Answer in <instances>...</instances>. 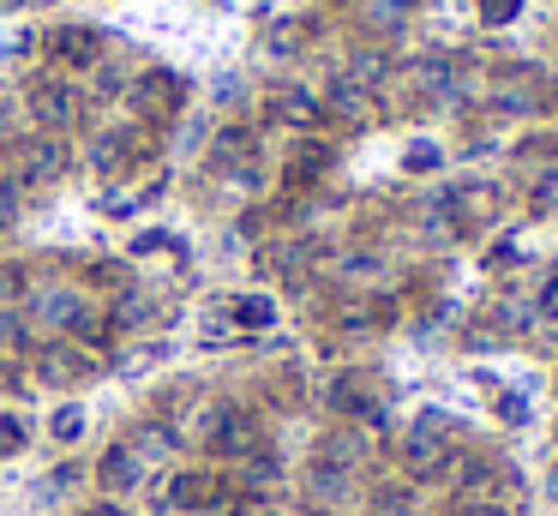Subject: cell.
<instances>
[{
    "label": "cell",
    "mask_w": 558,
    "mask_h": 516,
    "mask_svg": "<svg viewBox=\"0 0 558 516\" xmlns=\"http://www.w3.org/2000/svg\"><path fill=\"white\" fill-rule=\"evenodd\" d=\"M522 12V0H481V19L486 24H510Z\"/></svg>",
    "instance_id": "obj_25"
},
{
    "label": "cell",
    "mask_w": 558,
    "mask_h": 516,
    "mask_svg": "<svg viewBox=\"0 0 558 516\" xmlns=\"http://www.w3.org/2000/svg\"><path fill=\"white\" fill-rule=\"evenodd\" d=\"M234 324H241V331H270V324H277V307H270L265 295H246V300H234Z\"/></svg>",
    "instance_id": "obj_19"
},
{
    "label": "cell",
    "mask_w": 558,
    "mask_h": 516,
    "mask_svg": "<svg viewBox=\"0 0 558 516\" xmlns=\"http://www.w3.org/2000/svg\"><path fill=\"white\" fill-rule=\"evenodd\" d=\"M409 168H414V175L438 168V144H409Z\"/></svg>",
    "instance_id": "obj_28"
},
{
    "label": "cell",
    "mask_w": 558,
    "mask_h": 516,
    "mask_svg": "<svg viewBox=\"0 0 558 516\" xmlns=\"http://www.w3.org/2000/svg\"><path fill=\"white\" fill-rule=\"evenodd\" d=\"M13 139V103H7V96H0V144Z\"/></svg>",
    "instance_id": "obj_35"
},
{
    "label": "cell",
    "mask_w": 558,
    "mask_h": 516,
    "mask_svg": "<svg viewBox=\"0 0 558 516\" xmlns=\"http://www.w3.org/2000/svg\"><path fill=\"white\" fill-rule=\"evenodd\" d=\"M85 516H133V511H126V504H114V499H97Z\"/></svg>",
    "instance_id": "obj_33"
},
{
    "label": "cell",
    "mask_w": 558,
    "mask_h": 516,
    "mask_svg": "<svg viewBox=\"0 0 558 516\" xmlns=\"http://www.w3.org/2000/svg\"><path fill=\"white\" fill-rule=\"evenodd\" d=\"M546 103H558V72H553V79H546Z\"/></svg>",
    "instance_id": "obj_37"
},
{
    "label": "cell",
    "mask_w": 558,
    "mask_h": 516,
    "mask_svg": "<svg viewBox=\"0 0 558 516\" xmlns=\"http://www.w3.org/2000/svg\"><path fill=\"white\" fill-rule=\"evenodd\" d=\"M7 384H13V360L0 355V391H7Z\"/></svg>",
    "instance_id": "obj_36"
},
{
    "label": "cell",
    "mask_w": 558,
    "mask_h": 516,
    "mask_svg": "<svg viewBox=\"0 0 558 516\" xmlns=\"http://www.w3.org/2000/svg\"><path fill=\"white\" fill-rule=\"evenodd\" d=\"M373 516H421V504H414V492L402 487V480H385V487L373 492Z\"/></svg>",
    "instance_id": "obj_18"
},
{
    "label": "cell",
    "mask_w": 558,
    "mask_h": 516,
    "mask_svg": "<svg viewBox=\"0 0 558 516\" xmlns=\"http://www.w3.org/2000/svg\"><path fill=\"white\" fill-rule=\"evenodd\" d=\"M31 115H37L43 132H66V127H78V115H85V96H78L66 79H43V84H31Z\"/></svg>",
    "instance_id": "obj_3"
},
{
    "label": "cell",
    "mask_w": 558,
    "mask_h": 516,
    "mask_svg": "<svg viewBox=\"0 0 558 516\" xmlns=\"http://www.w3.org/2000/svg\"><path fill=\"white\" fill-rule=\"evenodd\" d=\"M49 55L61 67H102V36L85 31V24H66V31L49 36Z\"/></svg>",
    "instance_id": "obj_7"
},
{
    "label": "cell",
    "mask_w": 558,
    "mask_h": 516,
    "mask_svg": "<svg viewBox=\"0 0 558 516\" xmlns=\"http://www.w3.org/2000/svg\"><path fill=\"white\" fill-rule=\"evenodd\" d=\"M498 415H505V420H522V415H529V403H522V396H505V403H498Z\"/></svg>",
    "instance_id": "obj_34"
},
{
    "label": "cell",
    "mask_w": 558,
    "mask_h": 516,
    "mask_svg": "<svg viewBox=\"0 0 558 516\" xmlns=\"http://www.w3.org/2000/svg\"><path fill=\"white\" fill-rule=\"evenodd\" d=\"M145 504H150V511H174V487H169V475H150V480H145Z\"/></svg>",
    "instance_id": "obj_24"
},
{
    "label": "cell",
    "mask_w": 558,
    "mask_h": 516,
    "mask_svg": "<svg viewBox=\"0 0 558 516\" xmlns=\"http://www.w3.org/2000/svg\"><path fill=\"white\" fill-rule=\"evenodd\" d=\"M541 307H546V312H553V319H558V271L546 276V288H541Z\"/></svg>",
    "instance_id": "obj_32"
},
{
    "label": "cell",
    "mask_w": 558,
    "mask_h": 516,
    "mask_svg": "<svg viewBox=\"0 0 558 516\" xmlns=\"http://www.w3.org/2000/svg\"><path fill=\"white\" fill-rule=\"evenodd\" d=\"M0 336H7V343H25V319H19V312H7V319H0Z\"/></svg>",
    "instance_id": "obj_30"
},
{
    "label": "cell",
    "mask_w": 558,
    "mask_h": 516,
    "mask_svg": "<svg viewBox=\"0 0 558 516\" xmlns=\"http://www.w3.org/2000/svg\"><path fill=\"white\" fill-rule=\"evenodd\" d=\"M49 439H54V444H78V439H85V408H78V403L54 408V420H49Z\"/></svg>",
    "instance_id": "obj_20"
},
{
    "label": "cell",
    "mask_w": 558,
    "mask_h": 516,
    "mask_svg": "<svg viewBox=\"0 0 558 516\" xmlns=\"http://www.w3.org/2000/svg\"><path fill=\"white\" fill-rule=\"evenodd\" d=\"M265 516H301V511H265Z\"/></svg>",
    "instance_id": "obj_40"
},
{
    "label": "cell",
    "mask_w": 558,
    "mask_h": 516,
    "mask_svg": "<svg viewBox=\"0 0 558 516\" xmlns=\"http://www.w3.org/2000/svg\"><path fill=\"white\" fill-rule=\"evenodd\" d=\"M126 444H133L138 463L150 468V463H169V456L181 451V432H174L169 420H150V427H133V439H126Z\"/></svg>",
    "instance_id": "obj_11"
},
{
    "label": "cell",
    "mask_w": 558,
    "mask_h": 516,
    "mask_svg": "<svg viewBox=\"0 0 558 516\" xmlns=\"http://www.w3.org/2000/svg\"><path fill=\"white\" fill-rule=\"evenodd\" d=\"M234 468H241V475H234V480H241V504L246 499H270V492L282 487V463L270 451H253L246 463H234Z\"/></svg>",
    "instance_id": "obj_10"
},
{
    "label": "cell",
    "mask_w": 558,
    "mask_h": 516,
    "mask_svg": "<svg viewBox=\"0 0 558 516\" xmlns=\"http://www.w3.org/2000/svg\"><path fill=\"white\" fill-rule=\"evenodd\" d=\"M318 168H325V151H318V144H306V151L294 156V180H313Z\"/></svg>",
    "instance_id": "obj_26"
},
{
    "label": "cell",
    "mask_w": 558,
    "mask_h": 516,
    "mask_svg": "<svg viewBox=\"0 0 558 516\" xmlns=\"http://www.w3.org/2000/svg\"><path fill=\"white\" fill-rule=\"evenodd\" d=\"M546 492H553V504H558V468H553V475H546Z\"/></svg>",
    "instance_id": "obj_39"
},
{
    "label": "cell",
    "mask_w": 558,
    "mask_h": 516,
    "mask_svg": "<svg viewBox=\"0 0 558 516\" xmlns=\"http://www.w3.org/2000/svg\"><path fill=\"white\" fill-rule=\"evenodd\" d=\"M97 480H102V492H109V499H121V492H138L150 480V468L138 463V451L133 444H109V451L97 456Z\"/></svg>",
    "instance_id": "obj_5"
},
{
    "label": "cell",
    "mask_w": 558,
    "mask_h": 516,
    "mask_svg": "<svg viewBox=\"0 0 558 516\" xmlns=\"http://www.w3.org/2000/svg\"><path fill=\"white\" fill-rule=\"evenodd\" d=\"M169 487H174V511H198V516L234 492L217 468H181V475H169Z\"/></svg>",
    "instance_id": "obj_6"
},
{
    "label": "cell",
    "mask_w": 558,
    "mask_h": 516,
    "mask_svg": "<svg viewBox=\"0 0 558 516\" xmlns=\"http://www.w3.org/2000/svg\"><path fill=\"white\" fill-rule=\"evenodd\" d=\"M31 312H37V319L49 324V331H73V319L85 312V300H78L73 288H43L37 307H31Z\"/></svg>",
    "instance_id": "obj_12"
},
{
    "label": "cell",
    "mask_w": 558,
    "mask_h": 516,
    "mask_svg": "<svg viewBox=\"0 0 558 516\" xmlns=\"http://www.w3.org/2000/svg\"><path fill=\"white\" fill-rule=\"evenodd\" d=\"M445 516H474V504H450V511Z\"/></svg>",
    "instance_id": "obj_38"
},
{
    "label": "cell",
    "mask_w": 558,
    "mask_h": 516,
    "mask_svg": "<svg viewBox=\"0 0 558 516\" xmlns=\"http://www.w3.org/2000/svg\"><path fill=\"white\" fill-rule=\"evenodd\" d=\"M19 288H25V276H19L13 264H0V307H13V300H19Z\"/></svg>",
    "instance_id": "obj_27"
},
{
    "label": "cell",
    "mask_w": 558,
    "mask_h": 516,
    "mask_svg": "<svg viewBox=\"0 0 558 516\" xmlns=\"http://www.w3.org/2000/svg\"><path fill=\"white\" fill-rule=\"evenodd\" d=\"M246 156H253V132H222V139H217V163L222 168L246 163Z\"/></svg>",
    "instance_id": "obj_21"
},
{
    "label": "cell",
    "mask_w": 558,
    "mask_h": 516,
    "mask_svg": "<svg viewBox=\"0 0 558 516\" xmlns=\"http://www.w3.org/2000/svg\"><path fill=\"white\" fill-rule=\"evenodd\" d=\"M66 168V144L61 139H37L25 151V180H54Z\"/></svg>",
    "instance_id": "obj_13"
},
{
    "label": "cell",
    "mask_w": 558,
    "mask_h": 516,
    "mask_svg": "<svg viewBox=\"0 0 558 516\" xmlns=\"http://www.w3.org/2000/svg\"><path fill=\"white\" fill-rule=\"evenodd\" d=\"M270 108H277V120H282V127H294V132H313L318 120H325V103H318L313 91H301V84L277 91V96H270Z\"/></svg>",
    "instance_id": "obj_9"
},
{
    "label": "cell",
    "mask_w": 558,
    "mask_h": 516,
    "mask_svg": "<svg viewBox=\"0 0 558 516\" xmlns=\"http://www.w3.org/2000/svg\"><path fill=\"white\" fill-rule=\"evenodd\" d=\"M205 516H241V492H229V499H217Z\"/></svg>",
    "instance_id": "obj_31"
},
{
    "label": "cell",
    "mask_w": 558,
    "mask_h": 516,
    "mask_svg": "<svg viewBox=\"0 0 558 516\" xmlns=\"http://www.w3.org/2000/svg\"><path fill=\"white\" fill-rule=\"evenodd\" d=\"M325 115H337L342 127H366V120H373V91L342 72V79L330 84V96H325Z\"/></svg>",
    "instance_id": "obj_8"
},
{
    "label": "cell",
    "mask_w": 558,
    "mask_h": 516,
    "mask_svg": "<svg viewBox=\"0 0 558 516\" xmlns=\"http://www.w3.org/2000/svg\"><path fill=\"white\" fill-rule=\"evenodd\" d=\"M19 211H25V187L19 180H0V223H19Z\"/></svg>",
    "instance_id": "obj_23"
},
{
    "label": "cell",
    "mask_w": 558,
    "mask_h": 516,
    "mask_svg": "<svg viewBox=\"0 0 558 516\" xmlns=\"http://www.w3.org/2000/svg\"><path fill=\"white\" fill-rule=\"evenodd\" d=\"M450 456H457V420L426 408L409 427V439H402V468H409V480H433V475H445Z\"/></svg>",
    "instance_id": "obj_1"
},
{
    "label": "cell",
    "mask_w": 558,
    "mask_h": 516,
    "mask_svg": "<svg viewBox=\"0 0 558 516\" xmlns=\"http://www.w3.org/2000/svg\"><path fill=\"white\" fill-rule=\"evenodd\" d=\"M126 151H133V132H102V139L90 144V168H97V175H121Z\"/></svg>",
    "instance_id": "obj_15"
},
{
    "label": "cell",
    "mask_w": 558,
    "mask_h": 516,
    "mask_svg": "<svg viewBox=\"0 0 558 516\" xmlns=\"http://www.w3.org/2000/svg\"><path fill=\"white\" fill-rule=\"evenodd\" d=\"M390 312L378 307V300H349V307H337V331H349V336H361V331H378Z\"/></svg>",
    "instance_id": "obj_17"
},
{
    "label": "cell",
    "mask_w": 558,
    "mask_h": 516,
    "mask_svg": "<svg viewBox=\"0 0 558 516\" xmlns=\"http://www.w3.org/2000/svg\"><path fill=\"white\" fill-rule=\"evenodd\" d=\"M78 372H85V360H78L73 348H61V343L37 355V379H43V384H73Z\"/></svg>",
    "instance_id": "obj_14"
},
{
    "label": "cell",
    "mask_w": 558,
    "mask_h": 516,
    "mask_svg": "<svg viewBox=\"0 0 558 516\" xmlns=\"http://www.w3.org/2000/svg\"><path fill=\"white\" fill-rule=\"evenodd\" d=\"M534 204H541V211H558V168L541 180V187H534Z\"/></svg>",
    "instance_id": "obj_29"
},
{
    "label": "cell",
    "mask_w": 558,
    "mask_h": 516,
    "mask_svg": "<svg viewBox=\"0 0 558 516\" xmlns=\"http://www.w3.org/2000/svg\"><path fill=\"white\" fill-rule=\"evenodd\" d=\"M205 444L222 456V463H246L253 451H265V432H258V415L253 408H217V420L205 427Z\"/></svg>",
    "instance_id": "obj_2"
},
{
    "label": "cell",
    "mask_w": 558,
    "mask_h": 516,
    "mask_svg": "<svg viewBox=\"0 0 558 516\" xmlns=\"http://www.w3.org/2000/svg\"><path fill=\"white\" fill-rule=\"evenodd\" d=\"M534 103H541V96H534V84L522 79V72L498 79V91H493V108H498V115H529Z\"/></svg>",
    "instance_id": "obj_16"
},
{
    "label": "cell",
    "mask_w": 558,
    "mask_h": 516,
    "mask_svg": "<svg viewBox=\"0 0 558 516\" xmlns=\"http://www.w3.org/2000/svg\"><path fill=\"white\" fill-rule=\"evenodd\" d=\"M181 96H186V84L174 79L169 67H150L145 79L133 84V108L145 120H169V115H181Z\"/></svg>",
    "instance_id": "obj_4"
},
{
    "label": "cell",
    "mask_w": 558,
    "mask_h": 516,
    "mask_svg": "<svg viewBox=\"0 0 558 516\" xmlns=\"http://www.w3.org/2000/svg\"><path fill=\"white\" fill-rule=\"evenodd\" d=\"M25 439H31L25 420H19V415H0V456H19V451H25Z\"/></svg>",
    "instance_id": "obj_22"
}]
</instances>
